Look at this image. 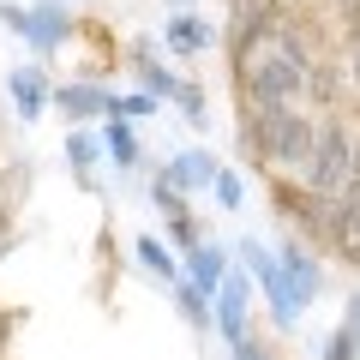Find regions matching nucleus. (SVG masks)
Masks as SVG:
<instances>
[{"mask_svg":"<svg viewBox=\"0 0 360 360\" xmlns=\"http://www.w3.org/2000/svg\"><path fill=\"white\" fill-rule=\"evenodd\" d=\"M240 66H246V84H252L258 103H283V96H295V90H300V78H307V54H300L288 37L246 42Z\"/></svg>","mask_w":360,"mask_h":360,"instance_id":"1","label":"nucleus"},{"mask_svg":"<svg viewBox=\"0 0 360 360\" xmlns=\"http://www.w3.org/2000/svg\"><path fill=\"white\" fill-rule=\"evenodd\" d=\"M258 144H264L270 162H312V144H319V132H312L300 115H288V108L264 103V115H258Z\"/></svg>","mask_w":360,"mask_h":360,"instance_id":"2","label":"nucleus"},{"mask_svg":"<svg viewBox=\"0 0 360 360\" xmlns=\"http://www.w3.org/2000/svg\"><path fill=\"white\" fill-rule=\"evenodd\" d=\"M307 174H312L319 193H342L348 180H354V150H348V132H342V127H324V132H319Z\"/></svg>","mask_w":360,"mask_h":360,"instance_id":"3","label":"nucleus"},{"mask_svg":"<svg viewBox=\"0 0 360 360\" xmlns=\"http://www.w3.org/2000/svg\"><path fill=\"white\" fill-rule=\"evenodd\" d=\"M336 246H342L348 258H360V174L342 186V198H336Z\"/></svg>","mask_w":360,"mask_h":360,"instance_id":"4","label":"nucleus"},{"mask_svg":"<svg viewBox=\"0 0 360 360\" xmlns=\"http://www.w3.org/2000/svg\"><path fill=\"white\" fill-rule=\"evenodd\" d=\"M354 342H360V324H354V330H342V336L330 342V360H354Z\"/></svg>","mask_w":360,"mask_h":360,"instance_id":"5","label":"nucleus"},{"mask_svg":"<svg viewBox=\"0 0 360 360\" xmlns=\"http://www.w3.org/2000/svg\"><path fill=\"white\" fill-rule=\"evenodd\" d=\"M348 30H354V42H360V0L348 6Z\"/></svg>","mask_w":360,"mask_h":360,"instance_id":"6","label":"nucleus"},{"mask_svg":"<svg viewBox=\"0 0 360 360\" xmlns=\"http://www.w3.org/2000/svg\"><path fill=\"white\" fill-rule=\"evenodd\" d=\"M354 78H360V42H354Z\"/></svg>","mask_w":360,"mask_h":360,"instance_id":"7","label":"nucleus"},{"mask_svg":"<svg viewBox=\"0 0 360 360\" xmlns=\"http://www.w3.org/2000/svg\"><path fill=\"white\" fill-rule=\"evenodd\" d=\"M354 174H360V144H354Z\"/></svg>","mask_w":360,"mask_h":360,"instance_id":"8","label":"nucleus"}]
</instances>
